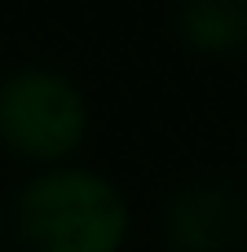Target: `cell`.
<instances>
[{
	"label": "cell",
	"instance_id": "obj_1",
	"mask_svg": "<svg viewBox=\"0 0 247 252\" xmlns=\"http://www.w3.org/2000/svg\"><path fill=\"white\" fill-rule=\"evenodd\" d=\"M18 230L31 252H119L128 204L88 168H53L18 195Z\"/></svg>",
	"mask_w": 247,
	"mask_h": 252
},
{
	"label": "cell",
	"instance_id": "obj_2",
	"mask_svg": "<svg viewBox=\"0 0 247 252\" xmlns=\"http://www.w3.org/2000/svg\"><path fill=\"white\" fill-rule=\"evenodd\" d=\"M88 128L80 89L44 66H22L0 84V142L22 159H66Z\"/></svg>",
	"mask_w": 247,
	"mask_h": 252
},
{
	"label": "cell",
	"instance_id": "obj_3",
	"mask_svg": "<svg viewBox=\"0 0 247 252\" xmlns=\"http://www.w3.org/2000/svg\"><path fill=\"white\" fill-rule=\"evenodd\" d=\"M247 235V204L239 190L199 182L164 204V239L172 252H230Z\"/></svg>",
	"mask_w": 247,
	"mask_h": 252
},
{
	"label": "cell",
	"instance_id": "obj_4",
	"mask_svg": "<svg viewBox=\"0 0 247 252\" xmlns=\"http://www.w3.org/2000/svg\"><path fill=\"white\" fill-rule=\"evenodd\" d=\"M172 31L199 53H239L247 49V0H177Z\"/></svg>",
	"mask_w": 247,
	"mask_h": 252
}]
</instances>
